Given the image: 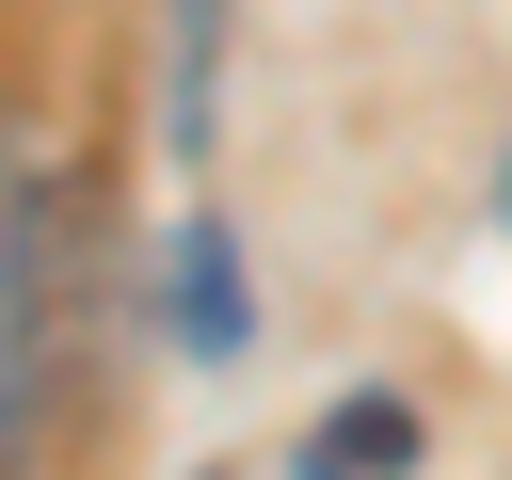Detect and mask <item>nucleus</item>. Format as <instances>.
Wrapping results in <instances>:
<instances>
[{"label": "nucleus", "mask_w": 512, "mask_h": 480, "mask_svg": "<svg viewBox=\"0 0 512 480\" xmlns=\"http://www.w3.org/2000/svg\"><path fill=\"white\" fill-rule=\"evenodd\" d=\"M304 480H352V464H304Z\"/></svg>", "instance_id": "5"}, {"label": "nucleus", "mask_w": 512, "mask_h": 480, "mask_svg": "<svg viewBox=\"0 0 512 480\" xmlns=\"http://www.w3.org/2000/svg\"><path fill=\"white\" fill-rule=\"evenodd\" d=\"M496 224H512V160H496Z\"/></svg>", "instance_id": "4"}, {"label": "nucleus", "mask_w": 512, "mask_h": 480, "mask_svg": "<svg viewBox=\"0 0 512 480\" xmlns=\"http://www.w3.org/2000/svg\"><path fill=\"white\" fill-rule=\"evenodd\" d=\"M240 320H256V304H240L224 224H176V336H192V352H240Z\"/></svg>", "instance_id": "2"}, {"label": "nucleus", "mask_w": 512, "mask_h": 480, "mask_svg": "<svg viewBox=\"0 0 512 480\" xmlns=\"http://www.w3.org/2000/svg\"><path fill=\"white\" fill-rule=\"evenodd\" d=\"M32 400H48V176L0 144V480L32 464Z\"/></svg>", "instance_id": "1"}, {"label": "nucleus", "mask_w": 512, "mask_h": 480, "mask_svg": "<svg viewBox=\"0 0 512 480\" xmlns=\"http://www.w3.org/2000/svg\"><path fill=\"white\" fill-rule=\"evenodd\" d=\"M320 464H352V480H400V464H416V416H400V400H336V416H320Z\"/></svg>", "instance_id": "3"}]
</instances>
